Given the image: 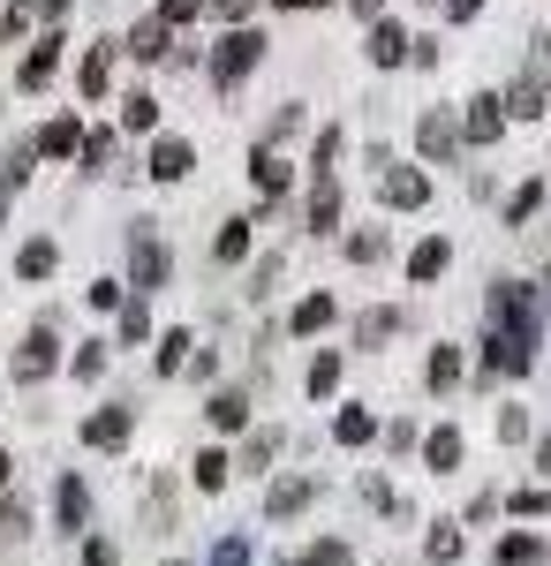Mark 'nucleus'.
Here are the masks:
<instances>
[{
    "mask_svg": "<svg viewBox=\"0 0 551 566\" xmlns=\"http://www.w3.org/2000/svg\"><path fill=\"white\" fill-rule=\"evenodd\" d=\"M484 317L499 325V333H521V340H544V303L521 287V280H491V295H484Z\"/></svg>",
    "mask_w": 551,
    "mask_h": 566,
    "instance_id": "1",
    "label": "nucleus"
},
{
    "mask_svg": "<svg viewBox=\"0 0 551 566\" xmlns=\"http://www.w3.org/2000/svg\"><path fill=\"white\" fill-rule=\"evenodd\" d=\"M257 61H264V31L235 23V31L212 45V84H219V91H235V84H242V76L257 69Z\"/></svg>",
    "mask_w": 551,
    "mask_h": 566,
    "instance_id": "2",
    "label": "nucleus"
},
{
    "mask_svg": "<svg viewBox=\"0 0 551 566\" xmlns=\"http://www.w3.org/2000/svg\"><path fill=\"white\" fill-rule=\"evenodd\" d=\"M424 469L430 476H454V469H461V431H454V423L424 431Z\"/></svg>",
    "mask_w": 551,
    "mask_h": 566,
    "instance_id": "14",
    "label": "nucleus"
},
{
    "mask_svg": "<svg viewBox=\"0 0 551 566\" xmlns=\"http://www.w3.org/2000/svg\"><path fill=\"white\" fill-rule=\"evenodd\" d=\"M476 8H484V0H446V15H454V23H468Z\"/></svg>",
    "mask_w": 551,
    "mask_h": 566,
    "instance_id": "53",
    "label": "nucleus"
},
{
    "mask_svg": "<svg viewBox=\"0 0 551 566\" xmlns=\"http://www.w3.org/2000/svg\"><path fill=\"white\" fill-rule=\"evenodd\" d=\"M76 84H84V98H106V84H114V39H106V45H91V53H84Z\"/></svg>",
    "mask_w": 551,
    "mask_h": 566,
    "instance_id": "21",
    "label": "nucleus"
},
{
    "mask_svg": "<svg viewBox=\"0 0 551 566\" xmlns=\"http://www.w3.org/2000/svg\"><path fill=\"white\" fill-rule=\"evenodd\" d=\"M212 566H250V536H219V544H212Z\"/></svg>",
    "mask_w": 551,
    "mask_h": 566,
    "instance_id": "42",
    "label": "nucleus"
},
{
    "mask_svg": "<svg viewBox=\"0 0 551 566\" xmlns=\"http://www.w3.org/2000/svg\"><path fill=\"white\" fill-rule=\"evenodd\" d=\"M302 219H310V234H333V227H340V181L333 175H318V189H310Z\"/></svg>",
    "mask_w": 551,
    "mask_h": 566,
    "instance_id": "16",
    "label": "nucleus"
},
{
    "mask_svg": "<svg viewBox=\"0 0 551 566\" xmlns=\"http://www.w3.org/2000/svg\"><path fill=\"white\" fill-rule=\"evenodd\" d=\"M8 476H15V453H8V446H0V491H8Z\"/></svg>",
    "mask_w": 551,
    "mask_h": 566,
    "instance_id": "55",
    "label": "nucleus"
},
{
    "mask_svg": "<svg viewBox=\"0 0 551 566\" xmlns=\"http://www.w3.org/2000/svg\"><path fill=\"white\" fill-rule=\"evenodd\" d=\"M507 114H521V122H537V114H551V98H544V76H537V69H529V76H521V84L507 91Z\"/></svg>",
    "mask_w": 551,
    "mask_h": 566,
    "instance_id": "24",
    "label": "nucleus"
},
{
    "mask_svg": "<svg viewBox=\"0 0 551 566\" xmlns=\"http://www.w3.org/2000/svg\"><path fill=\"white\" fill-rule=\"evenodd\" d=\"M363 53H371V61H378V69H401V61H408V31H401V23H371V39H363Z\"/></svg>",
    "mask_w": 551,
    "mask_h": 566,
    "instance_id": "15",
    "label": "nucleus"
},
{
    "mask_svg": "<svg viewBox=\"0 0 551 566\" xmlns=\"http://www.w3.org/2000/svg\"><path fill=\"white\" fill-rule=\"evenodd\" d=\"M272 453H280V438H272V431H250V438H242V461H235V469L264 476V469H272Z\"/></svg>",
    "mask_w": 551,
    "mask_h": 566,
    "instance_id": "34",
    "label": "nucleus"
},
{
    "mask_svg": "<svg viewBox=\"0 0 551 566\" xmlns=\"http://www.w3.org/2000/svg\"><path fill=\"white\" fill-rule=\"evenodd\" d=\"M424 8H438V0H424Z\"/></svg>",
    "mask_w": 551,
    "mask_h": 566,
    "instance_id": "60",
    "label": "nucleus"
},
{
    "mask_svg": "<svg viewBox=\"0 0 551 566\" xmlns=\"http://www.w3.org/2000/svg\"><path fill=\"white\" fill-rule=\"evenodd\" d=\"M205 416H212V431H250V392H212V400H205Z\"/></svg>",
    "mask_w": 551,
    "mask_h": 566,
    "instance_id": "19",
    "label": "nucleus"
},
{
    "mask_svg": "<svg viewBox=\"0 0 551 566\" xmlns=\"http://www.w3.org/2000/svg\"><path fill=\"white\" fill-rule=\"evenodd\" d=\"M499 129H507V98H499V91H476L468 114H461V144L484 151V144H499Z\"/></svg>",
    "mask_w": 551,
    "mask_h": 566,
    "instance_id": "6",
    "label": "nucleus"
},
{
    "mask_svg": "<svg viewBox=\"0 0 551 566\" xmlns=\"http://www.w3.org/2000/svg\"><path fill=\"white\" fill-rule=\"evenodd\" d=\"M393 333H401V310H393V303H378V310L355 317V348H385Z\"/></svg>",
    "mask_w": 551,
    "mask_h": 566,
    "instance_id": "20",
    "label": "nucleus"
},
{
    "mask_svg": "<svg viewBox=\"0 0 551 566\" xmlns=\"http://www.w3.org/2000/svg\"><path fill=\"white\" fill-rule=\"evenodd\" d=\"M340 159V129H318V151H310V167H318V175H325V167H333Z\"/></svg>",
    "mask_w": 551,
    "mask_h": 566,
    "instance_id": "48",
    "label": "nucleus"
},
{
    "mask_svg": "<svg viewBox=\"0 0 551 566\" xmlns=\"http://www.w3.org/2000/svg\"><path fill=\"white\" fill-rule=\"evenodd\" d=\"M537 476L551 483V438H537Z\"/></svg>",
    "mask_w": 551,
    "mask_h": 566,
    "instance_id": "54",
    "label": "nucleus"
},
{
    "mask_svg": "<svg viewBox=\"0 0 551 566\" xmlns=\"http://www.w3.org/2000/svg\"><path fill=\"white\" fill-rule=\"evenodd\" d=\"M424 559H430V566H454V559H461V528L438 522V528L424 536Z\"/></svg>",
    "mask_w": 551,
    "mask_h": 566,
    "instance_id": "33",
    "label": "nucleus"
},
{
    "mask_svg": "<svg viewBox=\"0 0 551 566\" xmlns=\"http://www.w3.org/2000/svg\"><path fill=\"white\" fill-rule=\"evenodd\" d=\"M31 8H39V0H8V15H0V39H23V23H31Z\"/></svg>",
    "mask_w": 551,
    "mask_h": 566,
    "instance_id": "44",
    "label": "nucleus"
},
{
    "mask_svg": "<svg viewBox=\"0 0 551 566\" xmlns=\"http://www.w3.org/2000/svg\"><path fill=\"white\" fill-rule=\"evenodd\" d=\"M333 317H340V303H333V295H302V303H295V317H288V333H302V340H310V333H325Z\"/></svg>",
    "mask_w": 551,
    "mask_h": 566,
    "instance_id": "22",
    "label": "nucleus"
},
{
    "mask_svg": "<svg viewBox=\"0 0 551 566\" xmlns=\"http://www.w3.org/2000/svg\"><path fill=\"white\" fill-rule=\"evenodd\" d=\"M122 129L128 136H152V129H159V98H152V91H128V98H122Z\"/></svg>",
    "mask_w": 551,
    "mask_h": 566,
    "instance_id": "29",
    "label": "nucleus"
},
{
    "mask_svg": "<svg viewBox=\"0 0 551 566\" xmlns=\"http://www.w3.org/2000/svg\"><path fill=\"white\" fill-rule=\"evenodd\" d=\"M333 438H340V446H371V438H378V416H371V408H340Z\"/></svg>",
    "mask_w": 551,
    "mask_h": 566,
    "instance_id": "30",
    "label": "nucleus"
},
{
    "mask_svg": "<svg viewBox=\"0 0 551 566\" xmlns=\"http://www.w3.org/2000/svg\"><path fill=\"white\" fill-rule=\"evenodd\" d=\"M53 522H61V536H84V522H91V483L84 476L53 483Z\"/></svg>",
    "mask_w": 551,
    "mask_h": 566,
    "instance_id": "8",
    "label": "nucleus"
},
{
    "mask_svg": "<svg viewBox=\"0 0 551 566\" xmlns=\"http://www.w3.org/2000/svg\"><path fill=\"white\" fill-rule=\"evenodd\" d=\"M189 167H197V144L189 136H159L152 144V181H181Z\"/></svg>",
    "mask_w": 551,
    "mask_h": 566,
    "instance_id": "13",
    "label": "nucleus"
},
{
    "mask_svg": "<svg viewBox=\"0 0 551 566\" xmlns=\"http://www.w3.org/2000/svg\"><path fill=\"white\" fill-rule=\"evenodd\" d=\"M250 181H257V197H264V205H272V197H280V189H288V181H295V167H288V159H280V151H272V144H264V151H257V159H250Z\"/></svg>",
    "mask_w": 551,
    "mask_h": 566,
    "instance_id": "17",
    "label": "nucleus"
},
{
    "mask_svg": "<svg viewBox=\"0 0 551 566\" xmlns=\"http://www.w3.org/2000/svg\"><path fill=\"white\" fill-rule=\"evenodd\" d=\"M98 370H106V340H84L76 348V378H98Z\"/></svg>",
    "mask_w": 551,
    "mask_h": 566,
    "instance_id": "45",
    "label": "nucleus"
},
{
    "mask_svg": "<svg viewBox=\"0 0 551 566\" xmlns=\"http://www.w3.org/2000/svg\"><path fill=\"white\" fill-rule=\"evenodd\" d=\"M385 250H393L385 227H355V234H347V258H355V264H385Z\"/></svg>",
    "mask_w": 551,
    "mask_h": 566,
    "instance_id": "32",
    "label": "nucleus"
},
{
    "mask_svg": "<svg viewBox=\"0 0 551 566\" xmlns=\"http://www.w3.org/2000/svg\"><path fill=\"white\" fill-rule=\"evenodd\" d=\"M53 264H61V250H53V242H23V250H15V280H53Z\"/></svg>",
    "mask_w": 551,
    "mask_h": 566,
    "instance_id": "27",
    "label": "nucleus"
},
{
    "mask_svg": "<svg viewBox=\"0 0 551 566\" xmlns=\"http://www.w3.org/2000/svg\"><path fill=\"white\" fill-rule=\"evenodd\" d=\"M0 212H8V197H0Z\"/></svg>",
    "mask_w": 551,
    "mask_h": 566,
    "instance_id": "59",
    "label": "nucleus"
},
{
    "mask_svg": "<svg viewBox=\"0 0 551 566\" xmlns=\"http://www.w3.org/2000/svg\"><path fill=\"white\" fill-rule=\"evenodd\" d=\"M128 280H136V295L167 287V242H159V227H152V219H136V227H128Z\"/></svg>",
    "mask_w": 551,
    "mask_h": 566,
    "instance_id": "3",
    "label": "nucleus"
},
{
    "mask_svg": "<svg viewBox=\"0 0 551 566\" xmlns=\"http://www.w3.org/2000/svg\"><path fill=\"white\" fill-rule=\"evenodd\" d=\"M280 8H325V0H280Z\"/></svg>",
    "mask_w": 551,
    "mask_h": 566,
    "instance_id": "57",
    "label": "nucleus"
},
{
    "mask_svg": "<svg viewBox=\"0 0 551 566\" xmlns=\"http://www.w3.org/2000/svg\"><path fill=\"white\" fill-rule=\"evenodd\" d=\"M544 536H499V552H491V566H544Z\"/></svg>",
    "mask_w": 551,
    "mask_h": 566,
    "instance_id": "28",
    "label": "nucleus"
},
{
    "mask_svg": "<svg viewBox=\"0 0 551 566\" xmlns=\"http://www.w3.org/2000/svg\"><path fill=\"white\" fill-rule=\"evenodd\" d=\"M23 536H31V506L0 491V544H23Z\"/></svg>",
    "mask_w": 551,
    "mask_h": 566,
    "instance_id": "35",
    "label": "nucleus"
},
{
    "mask_svg": "<svg viewBox=\"0 0 551 566\" xmlns=\"http://www.w3.org/2000/svg\"><path fill=\"white\" fill-rule=\"evenodd\" d=\"M84 167H91V175L114 167V136H106V129H84Z\"/></svg>",
    "mask_w": 551,
    "mask_h": 566,
    "instance_id": "39",
    "label": "nucleus"
},
{
    "mask_svg": "<svg viewBox=\"0 0 551 566\" xmlns=\"http://www.w3.org/2000/svg\"><path fill=\"white\" fill-rule=\"evenodd\" d=\"M302 386H310V400H325V392L340 386V355H318V363H310V378H302Z\"/></svg>",
    "mask_w": 551,
    "mask_h": 566,
    "instance_id": "38",
    "label": "nucleus"
},
{
    "mask_svg": "<svg viewBox=\"0 0 551 566\" xmlns=\"http://www.w3.org/2000/svg\"><path fill=\"white\" fill-rule=\"evenodd\" d=\"M416 151L446 167V159L461 151V122H454V114H424V122H416Z\"/></svg>",
    "mask_w": 551,
    "mask_h": 566,
    "instance_id": "12",
    "label": "nucleus"
},
{
    "mask_svg": "<svg viewBox=\"0 0 551 566\" xmlns=\"http://www.w3.org/2000/svg\"><path fill=\"white\" fill-rule=\"evenodd\" d=\"M197 15H205V0H159V23H197Z\"/></svg>",
    "mask_w": 551,
    "mask_h": 566,
    "instance_id": "43",
    "label": "nucleus"
},
{
    "mask_svg": "<svg viewBox=\"0 0 551 566\" xmlns=\"http://www.w3.org/2000/svg\"><path fill=\"white\" fill-rule=\"evenodd\" d=\"M167 566H189V559H167Z\"/></svg>",
    "mask_w": 551,
    "mask_h": 566,
    "instance_id": "58",
    "label": "nucleus"
},
{
    "mask_svg": "<svg viewBox=\"0 0 551 566\" xmlns=\"http://www.w3.org/2000/svg\"><path fill=\"white\" fill-rule=\"evenodd\" d=\"M122 53H136V61H167V23H159V15H144V23L122 39Z\"/></svg>",
    "mask_w": 551,
    "mask_h": 566,
    "instance_id": "23",
    "label": "nucleus"
},
{
    "mask_svg": "<svg viewBox=\"0 0 551 566\" xmlns=\"http://www.w3.org/2000/svg\"><path fill=\"white\" fill-rule=\"evenodd\" d=\"M537 205H544V181H521V189H513V205H507V219L521 227V219L537 212Z\"/></svg>",
    "mask_w": 551,
    "mask_h": 566,
    "instance_id": "40",
    "label": "nucleus"
},
{
    "mask_svg": "<svg viewBox=\"0 0 551 566\" xmlns=\"http://www.w3.org/2000/svg\"><path fill=\"white\" fill-rule=\"evenodd\" d=\"M84 566H122V552H114L106 536H84Z\"/></svg>",
    "mask_w": 551,
    "mask_h": 566,
    "instance_id": "49",
    "label": "nucleus"
},
{
    "mask_svg": "<svg viewBox=\"0 0 551 566\" xmlns=\"http://www.w3.org/2000/svg\"><path fill=\"white\" fill-rule=\"evenodd\" d=\"M424 386H430V392L461 386V348H446V340H438V348L424 355Z\"/></svg>",
    "mask_w": 551,
    "mask_h": 566,
    "instance_id": "25",
    "label": "nucleus"
},
{
    "mask_svg": "<svg viewBox=\"0 0 551 566\" xmlns=\"http://www.w3.org/2000/svg\"><path fill=\"white\" fill-rule=\"evenodd\" d=\"M189 355H197V333H181V325L159 333V378H181V370H189Z\"/></svg>",
    "mask_w": 551,
    "mask_h": 566,
    "instance_id": "26",
    "label": "nucleus"
},
{
    "mask_svg": "<svg viewBox=\"0 0 551 566\" xmlns=\"http://www.w3.org/2000/svg\"><path fill=\"white\" fill-rule=\"evenodd\" d=\"M45 15H53V23H61V15H69V0H45Z\"/></svg>",
    "mask_w": 551,
    "mask_h": 566,
    "instance_id": "56",
    "label": "nucleus"
},
{
    "mask_svg": "<svg viewBox=\"0 0 551 566\" xmlns=\"http://www.w3.org/2000/svg\"><path fill=\"white\" fill-rule=\"evenodd\" d=\"M189 476H197V491H227L235 461H227V453H197V469H189Z\"/></svg>",
    "mask_w": 551,
    "mask_h": 566,
    "instance_id": "37",
    "label": "nucleus"
},
{
    "mask_svg": "<svg viewBox=\"0 0 551 566\" xmlns=\"http://www.w3.org/2000/svg\"><path fill=\"white\" fill-rule=\"evenodd\" d=\"M295 566H355V559H347V544H340V536H325V544H318V552H302Z\"/></svg>",
    "mask_w": 551,
    "mask_h": 566,
    "instance_id": "41",
    "label": "nucleus"
},
{
    "mask_svg": "<svg viewBox=\"0 0 551 566\" xmlns=\"http://www.w3.org/2000/svg\"><path fill=\"white\" fill-rule=\"evenodd\" d=\"M499 506H513V514H529V522H537L551 499H544V491H513V499H499Z\"/></svg>",
    "mask_w": 551,
    "mask_h": 566,
    "instance_id": "50",
    "label": "nucleus"
},
{
    "mask_svg": "<svg viewBox=\"0 0 551 566\" xmlns=\"http://www.w3.org/2000/svg\"><path fill=\"white\" fill-rule=\"evenodd\" d=\"M310 506H318V476H280L264 491V522H295Z\"/></svg>",
    "mask_w": 551,
    "mask_h": 566,
    "instance_id": "7",
    "label": "nucleus"
},
{
    "mask_svg": "<svg viewBox=\"0 0 551 566\" xmlns=\"http://www.w3.org/2000/svg\"><path fill=\"white\" fill-rule=\"evenodd\" d=\"M446 264H454V242H446V234H430V242H416V250H408V280L424 287V280H438V272H446Z\"/></svg>",
    "mask_w": 551,
    "mask_h": 566,
    "instance_id": "18",
    "label": "nucleus"
},
{
    "mask_svg": "<svg viewBox=\"0 0 551 566\" xmlns=\"http://www.w3.org/2000/svg\"><path fill=\"white\" fill-rule=\"evenodd\" d=\"M128 431H136V408L128 400H106L98 416H84V446H98V453H122Z\"/></svg>",
    "mask_w": 551,
    "mask_h": 566,
    "instance_id": "5",
    "label": "nucleus"
},
{
    "mask_svg": "<svg viewBox=\"0 0 551 566\" xmlns=\"http://www.w3.org/2000/svg\"><path fill=\"white\" fill-rule=\"evenodd\" d=\"M53 363H61V340H53V325H39V333L15 348V378L39 386V378H53Z\"/></svg>",
    "mask_w": 551,
    "mask_h": 566,
    "instance_id": "9",
    "label": "nucleus"
},
{
    "mask_svg": "<svg viewBox=\"0 0 551 566\" xmlns=\"http://www.w3.org/2000/svg\"><path fill=\"white\" fill-rule=\"evenodd\" d=\"M347 8H355L363 23H378V15H385V0H347Z\"/></svg>",
    "mask_w": 551,
    "mask_h": 566,
    "instance_id": "52",
    "label": "nucleus"
},
{
    "mask_svg": "<svg viewBox=\"0 0 551 566\" xmlns=\"http://www.w3.org/2000/svg\"><path fill=\"white\" fill-rule=\"evenodd\" d=\"M128 295H122V280H91V310H122Z\"/></svg>",
    "mask_w": 551,
    "mask_h": 566,
    "instance_id": "47",
    "label": "nucleus"
},
{
    "mask_svg": "<svg viewBox=\"0 0 551 566\" xmlns=\"http://www.w3.org/2000/svg\"><path fill=\"white\" fill-rule=\"evenodd\" d=\"M122 340H128V348L152 340V310H144V295H128V303H122Z\"/></svg>",
    "mask_w": 551,
    "mask_h": 566,
    "instance_id": "36",
    "label": "nucleus"
},
{
    "mask_svg": "<svg viewBox=\"0 0 551 566\" xmlns=\"http://www.w3.org/2000/svg\"><path fill=\"white\" fill-rule=\"evenodd\" d=\"M529 438V416L521 408H499V446H521Z\"/></svg>",
    "mask_w": 551,
    "mask_h": 566,
    "instance_id": "46",
    "label": "nucleus"
},
{
    "mask_svg": "<svg viewBox=\"0 0 551 566\" xmlns=\"http://www.w3.org/2000/svg\"><path fill=\"white\" fill-rule=\"evenodd\" d=\"M212 8L227 15V31H235V23H250V8H257V0H212Z\"/></svg>",
    "mask_w": 551,
    "mask_h": 566,
    "instance_id": "51",
    "label": "nucleus"
},
{
    "mask_svg": "<svg viewBox=\"0 0 551 566\" xmlns=\"http://www.w3.org/2000/svg\"><path fill=\"white\" fill-rule=\"evenodd\" d=\"M31 151H39V159H76V151H84V122H76V114H53V122L31 136Z\"/></svg>",
    "mask_w": 551,
    "mask_h": 566,
    "instance_id": "11",
    "label": "nucleus"
},
{
    "mask_svg": "<svg viewBox=\"0 0 551 566\" xmlns=\"http://www.w3.org/2000/svg\"><path fill=\"white\" fill-rule=\"evenodd\" d=\"M250 227H257V219H227L219 242H212V258L219 264H242V258H250Z\"/></svg>",
    "mask_w": 551,
    "mask_h": 566,
    "instance_id": "31",
    "label": "nucleus"
},
{
    "mask_svg": "<svg viewBox=\"0 0 551 566\" xmlns=\"http://www.w3.org/2000/svg\"><path fill=\"white\" fill-rule=\"evenodd\" d=\"M378 205H393V212H424V205H430V175H424V167H401V159H385V151H378Z\"/></svg>",
    "mask_w": 551,
    "mask_h": 566,
    "instance_id": "4",
    "label": "nucleus"
},
{
    "mask_svg": "<svg viewBox=\"0 0 551 566\" xmlns=\"http://www.w3.org/2000/svg\"><path fill=\"white\" fill-rule=\"evenodd\" d=\"M61 45H69V39H61V23H53V31H45V39L31 45V53H23L15 84H23V91H45V84H53V69H61Z\"/></svg>",
    "mask_w": 551,
    "mask_h": 566,
    "instance_id": "10",
    "label": "nucleus"
}]
</instances>
